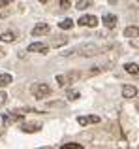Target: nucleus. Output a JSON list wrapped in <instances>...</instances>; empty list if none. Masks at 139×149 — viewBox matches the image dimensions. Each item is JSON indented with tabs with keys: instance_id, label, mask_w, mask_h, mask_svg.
<instances>
[{
	"instance_id": "f257e3e1",
	"label": "nucleus",
	"mask_w": 139,
	"mask_h": 149,
	"mask_svg": "<svg viewBox=\"0 0 139 149\" xmlns=\"http://www.w3.org/2000/svg\"><path fill=\"white\" fill-rule=\"evenodd\" d=\"M32 95L41 100V98H45V96L51 95V87H49L47 83H34L32 85Z\"/></svg>"
},
{
	"instance_id": "f03ea898",
	"label": "nucleus",
	"mask_w": 139,
	"mask_h": 149,
	"mask_svg": "<svg viewBox=\"0 0 139 149\" xmlns=\"http://www.w3.org/2000/svg\"><path fill=\"white\" fill-rule=\"evenodd\" d=\"M77 123H79L81 127H87V125H96V123H100V117L98 115H81V117H77Z\"/></svg>"
},
{
	"instance_id": "7ed1b4c3",
	"label": "nucleus",
	"mask_w": 139,
	"mask_h": 149,
	"mask_svg": "<svg viewBox=\"0 0 139 149\" xmlns=\"http://www.w3.org/2000/svg\"><path fill=\"white\" fill-rule=\"evenodd\" d=\"M98 25V17L96 15H83L79 17V26H96Z\"/></svg>"
},
{
	"instance_id": "20e7f679",
	"label": "nucleus",
	"mask_w": 139,
	"mask_h": 149,
	"mask_svg": "<svg viewBox=\"0 0 139 149\" xmlns=\"http://www.w3.org/2000/svg\"><path fill=\"white\" fill-rule=\"evenodd\" d=\"M21 119H23V113H19V111H10V113H6V115L2 117L4 125H11V123H17V121H21Z\"/></svg>"
},
{
	"instance_id": "39448f33",
	"label": "nucleus",
	"mask_w": 139,
	"mask_h": 149,
	"mask_svg": "<svg viewBox=\"0 0 139 149\" xmlns=\"http://www.w3.org/2000/svg\"><path fill=\"white\" fill-rule=\"evenodd\" d=\"M43 34H49V25L47 23H38L32 29V36H43Z\"/></svg>"
},
{
	"instance_id": "423d86ee",
	"label": "nucleus",
	"mask_w": 139,
	"mask_h": 149,
	"mask_svg": "<svg viewBox=\"0 0 139 149\" xmlns=\"http://www.w3.org/2000/svg\"><path fill=\"white\" fill-rule=\"evenodd\" d=\"M102 23L107 26V29H115L117 26V15H113V13H105L102 17Z\"/></svg>"
},
{
	"instance_id": "0eeeda50",
	"label": "nucleus",
	"mask_w": 139,
	"mask_h": 149,
	"mask_svg": "<svg viewBox=\"0 0 139 149\" xmlns=\"http://www.w3.org/2000/svg\"><path fill=\"white\" fill-rule=\"evenodd\" d=\"M122 96H124V98H136L137 89L133 87V85H126V87H122Z\"/></svg>"
},
{
	"instance_id": "6e6552de",
	"label": "nucleus",
	"mask_w": 139,
	"mask_h": 149,
	"mask_svg": "<svg viewBox=\"0 0 139 149\" xmlns=\"http://www.w3.org/2000/svg\"><path fill=\"white\" fill-rule=\"evenodd\" d=\"M28 51L30 53H45V51H47V45L40 44V42H34V44L28 45Z\"/></svg>"
},
{
	"instance_id": "1a4fd4ad",
	"label": "nucleus",
	"mask_w": 139,
	"mask_h": 149,
	"mask_svg": "<svg viewBox=\"0 0 139 149\" xmlns=\"http://www.w3.org/2000/svg\"><path fill=\"white\" fill-rule=\"evenodd\" d=\"M124 70L130 74V76H139V64H136V62H128V64H124Z\"/></svg>"
},
{
	"instance_id": "9d476101",
	"label": "nucleus",
	"mask_w": 139,
	"mask_h": 149,
	"mask_svg": "<svg viewBox=\"0 0 139 149\" xmlns=\"http://www.w3.org/2000/svg\"><path fill=\"white\" fill-rule=\"evenodd\" d=\"M21 128H23V132H38L41 128V125H38V123H25Z\"/></svg>"
},
{
	"instance_id": "9b49d317",
	"label": "nucleus",
	"mask_w": 139,
	"mask_h": 149,
	"mask_svg": "<svg viewBox=\"0 0 139 149\" xmlns=\"http://www.w3.org/2000/svg\"><path fill=\"white\" fill-rule=\"evenodd\" d=\"M124 36L126 38H139V26H128V29H124Z\"/></svg>"
},
{
	"instance_id": "f8f14e48",
	"label": "nucleus",
	"mask_w": 139,
	"mask_h": 149,
	"mask_svg": "<svg viewBox=\"0 0 139 149\" xmlns=\"http://www.w3.org/2000/svg\"><path fill=\"white\" fill-rule=\"evenodd\" d=\"M0 40L6 42V44H11V42H15V34L13 32H2L0 34Z\"/></svg>"
},
{
	"instance_id": "ddd939ff",
	"label": "nucleus",
	"mask_w": 139,
	"mask_h": 149,
	"mask_svg": "<svg viewBox=\"0 0 139 149\" xmlns=\"http://www.w3.org/2000/svg\"><path fill=\"white\" fill-rule=\"evenodd\" d=\"M10 83H11V76L10 74H0V89L6 87V85H10Z\"/></svg>"
},
{
	"instance_id": "4468645a",
	"label": "nucleus",
	"mask_w": 139,
	"mask_h": 149,
	"mask_svg": "<svg viewBox=\"0 0 139 149\" xmlns=\"http://www.w3.org/2000/svg\"><path fill=\"white\" fill-rule=\"evenodd\" d=\"M58 26L62 30H68V29H72V26H73V21H72V19H62V21L58 23Z\"/></svg>"
},
{
	"instance_id": "2eb2a0df",
	"label": "nucleus",
	"mask_w": 139,
	"mask_h": 149,
	"mask_svg": "<svg viewBox=\"0 0 139 149\" xmlns=\"http://www.w3.org/2000/svg\"><path fill=\"white\" fill-rule=\"evenodd\" d=\"M77 10H87V8H90V2L88 0H77Z\"/></svg>"
},
{
	"instance_id": "dca6fc26",
	"label": "nucleus",
	"mask_w": 139,
	"mask_h": 149,
	"mask_svg": "<svg viewBox=\"0 0 139 149\" xmlns=\"http://www.w3.org/2000/svg\"><path fill=\"white\" fill-rule=\"evenodd\" d=\"M62 149H83V146H79V143H64Z\"/></svg>"
},
{
	"instance_id": "f3484780",
	"label": "nucleus",
	"mask_w": 139,
	"mask_h": 149,
	"mask_svg": "<svg viewBox=\"0 0 139 149\" xmlns=\"http://www.w3.org/2000/svg\"><path fill=\"white\" fill-rule=\"evenodd\" d=\"M56 81H58L60 87H64V85L68 83V77H66V76H56Z\"/></svg>"
},
{
	"instance_id": "a211bd4d",
	"label": "nucleus",
	"mask_w": 139,
	"mask_h": 149,
	"mask_svg": "<svg viewBox=\"0 0 139 149\" xmlns=\"http://www.w3.org/2000/svg\"><path fill=\"white\" fill-rule=\"evenodd\" d=\"M68 98L70 100H77V98H79V93H77V91H68Z\"/></svg>"
},
{
	"instance_id": "6ab92c4d",
	"label": "nucleus",
	"mask_w": 139,
	"mask_h": 149,
	"mask_svg": "<svg viewBox=\"0 0 139 149\" xmlns=\"http://www.w3.org/2000/svg\"><path fill=\"white\" fill-rule=\"evenodd\" d=\"M58 2H60V8H64V10L70 8V0H58Z\"/></svg>"
},
{
	"instance_id": "aec40b11",
	"label": "nucleus",
	"mask_w": 139,
	"mask_h": 149,
	"mask_svg": "<svg viewBox=\"0 0 139 149\" xmlns=\"http://www.w3.org/2000/svg\"><path fill=\"white\" fill-rule=\"evenodd\" d=\"M11 0H0V8H4V6H8Z\"/></svg>"
},
{
	"instance_id": "412c9836",
	"label": "nucleus",
	"mask_w": 139,
	"mask_h": 149,
	"mask_svg": "<svg viewBox=\"0 0 139 149\" xmlns=\"http://www.w3.org/2000/svg\"><path fill=\"white\" fill-rule=\"evenodd\" d=\"M2 55H4V51H2V49H0V57H2Z\"/></svg>"
},
{
	"instance_id": "4be33fe9",
	"label": "nucleus",
	"mask_w": 139,
	"mask_h": 149,
	"mask_svg": "<svg viewBox=\"0 0 139 149\" xmlns=\"http://www.w3.org/2000/svg\"><path fill=\"white\" fill-rule=\"evenodd\" d=\"M40 2H47V0H40Z\"/></svg>"
},
{
	"instance_id": "5701e85b",
	"label": "nucleus",
	"mask_w": 139,
	"mask_h": 149,
	"mask_svg": "<svg viewBox=\"0 0 139 149\" xmlns=\"http://www.w3.org/2000/svg\"><path fill=\"white\" fill-rule=\"evenodd\" d=\"M137 2H139V0H137Z\"/></svg>"
}]
</instances>
